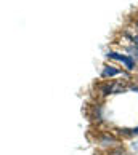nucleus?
<instances>
[{
	"instance_id": "obj_1",
	"label": "nucleus",
	"mask_w": 138,
	"mask_h": 155,
	"mask_svg": "<svg viewBox=\"0 0 138 155\" xmlns=\"http://www.w3.org/2000/svg\"><path fill=\"white\" fill-rule=\"evenodd\" d=\"M106 56L109 59H116L119 62H122V64L125 66V69H129V71H133L135 66H136L135 59L132 58V56H129V54H122V53H117V51H109Z\"/></svg>"
},
{
	"instance_id": "obj_2",
	"label": "nucleus",
	"mask_w": 138,
	"mask_h": 155,
	"mask_svg": "<svg viewBox=\"0 0 138 155\" xmlns=\"http://www.w3.org/2000/svg\"><path fill=\"white\" fill-rule=\"evenodd\" d=\"M119 74H120L119 69L112 67V66H106L105 69H103V72H101V77H103V78H111V77L119 75Z\"/></svg>"
},
{
	"instance_id": "obj_3",
	"label": "nucleus",
	"mask_w": 138,
	"mask_h": 155,
	"mask_svg": "<svg viewBox=\"0 0 138 155\" xmlns=\"http://www.w3.org/2000/svg\"><path fill=\"white\" fill-rule=\"evenodd\" d=\"M133 43H135V47L138 48V35H136V37H133Z\"/></svg>"
},
{
	"instance_id": "obj_4",
	"label": "nucleus",
	"mask_w": 138,
	"mask_h": 155,
	"mask_svg": "<svg viewBox=\"0 0 138 155\" xmlns=\"http://www.w3.org/2000/svg\"><path fill=\"white\" fill-rule=\"evenodd\" d=\"M132 134H138V126H136V128H133V130H132Z\"/></svg>"
},
{
	"instance_id": "obj_5",
	"label": "nucleus",
	"mask_w": 138,
	"mask_h": 155,
	"mask_svg": "<svg viewBox=\"0 0 138 155\" xmlns=\"http://www.w3.org/2000/svg\"><path fill=\"white\" fill-rule=\"evenodd\" d=\"M132 90H133V91H136V93H138V85H136V87H132Z\"/></svg>"
},
{
	"instance_id": "obj_6",
	"label": "nucleus",
	"mask_w": 138,
	"mask_h": 155,
	"mask_svg": "<svg viewBox=\"0 0 138 155\" xmlns=\"http://www.w3.org/2000/svg\"><path fill=\"white\" fill-rule=\"evenodd\" d=\"M136 26H138V21H136Z\"/></svg>"
}]
</instances>
